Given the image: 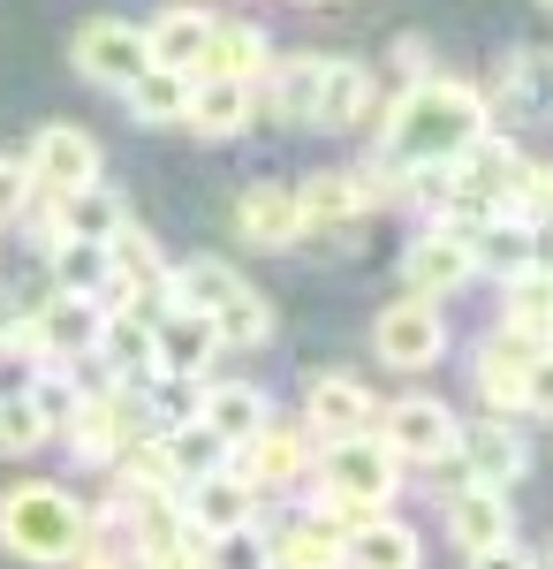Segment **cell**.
<instances>
[{"mask_svg": "<svg viewBox=\"0 0 553 569\" xmlns=\"http://www.w3.org/2000/svg\"><path fill=\"white\" fill-rule=\"evenodd\" d=\"M182 130L205 137V144H235L243 130H258V99H251V84H220V77H198V84H190V114H182Z\"/></svg>", "mask_w": 553, "mask_h": 569, "instance_id": "obj_26", "label": "cell"}, {"mask_svg": "<svg viewBox=\"0 0 553 569\" xmlns=\"http://www.w3.org/2000/svg\"><path fill=\"white\" fill-rule=\"evenodd\" d=\"M539 8H546V16H553V0H539Z\"/></svg>", "mask_w": 553, "mask_h": 569, "instance_id": "obj_47", "label": "cell"}, {"mask_svg": "<svg viewBox=\"0 0 553 569\" xmlns=\"http://www.w3.org/2000/svg\"><path fill=\"white\" fill-rule=\"evenodd\" d=\"M168 463H174V479L190 486V479H205V471H220V463H228V448H220L213 433H205V426H198V418H190V426H168Z\"/></svg>", "mask_w": 553, "mask_h": 569, "instance_id": "obj_38", "label": "cell"}, {"mask_svg": "<svg viewBox=\"0 0 553 569\" xmlns=\"http://www.w3.org/2000/svg\"><path fill=\"white\" fill-rule=\"evenodd\" d=\"M205 39H213V8H190V0H174V8H160V16L144 23V53H152V69H182V77H198Z\"/></svg>", "mask_w": 553, "mask_h": 569, "instance_id": "obj_27", "label": "cell"}, {"mask_svg": "<svg viewBox=\"0 0 553 569\" xmlns=\"http://www.w3.org/2000/svg\"><path fill=\"white\" fill-rule=\"evenodd\" d=\"M69 61H77L84 84L129 91L144 69H152V53H144V23H129V16H91V23H77V39H69Z\"/></svg>", "mask_w": 553, "mask_h": 569, "instance_id": "obj_11", "label": "cell"}, {"mask_svg": "<svg viewBox=\"0 0 553 569\" xmlns=\"http://www.w3.org/2000/svg\"><path fill=\"white\" fill-rule=\"evenodd\" d=\"M448 305H425V297H394V305L372 311V350H380L386 372L418 380V372H440L448 357Z\"/></svg>", "mask_w": 553, "mask_h": 569, "instance_id": "obj_7", "label": "cell"}, {"mask_svg": "<svg viewBox=\"0 0 553 569\" xmlns=\"http://www.w3.org/2000/svg\"><path fill=\"white\" fill-rule=\"evenodd\" d=\"M402 463L380 448V433H349V440H326L319 456H311V486H303V509L311 517H326V525L356 531L386 517L394 501H402Z\"/></svg>", "mask_w": 553, "mask_h": 569, "instance_id": "obj_2", "label": "cell"}, {"mask_svg": "<svg viewBox=\"0 0 553 569\" xmlns=\"http://www.w3.org/2000/svg\"><path fill=\"white\" fill-rule=\"evenodd\" d=\"M455 456H463V471H470L477 486H515V479H531V440H523V426H515L509 410H477V418H463Z\"/></svg>", "mask_w": 553, "mask_h": 569, "instance_id": "obj_15", "label": "cell"}, {"mask_svg": "<svg viewBox=\"0 0 553 569\" xmlns=\"http://www.w3.org/2000/svg\"><path fill=\"white\" fill-rule=\"evenodd\" d=\"M243 289H251V281H243V266H235V259H213V251H198V259L174 266V305L205 311V319H213L220 305H235Z\"/></svg>", "mask_w": 553, "mask_h": 569, "instance_id": "obj_33", "label": "cell"}, {"mask_svg": "<svg viewBox=\"0 0 553 569\" xmlns=\"http://www.w3.org/2000/svg\"><path fill=\"white\" fill-rule=\"evenodd\" d=\"M205 569H273V562H265V531L243 525V531H220V539H205Z\"/></svg>", "mask_w": 553, "mask_h": 569, "instance_id": "obj_39", "label": "cell"}, {"mask_svg": "<svg viewBox=\"0 0 553 569\" xmlns=\"http://www.w3.org/2000/svg\"><path fill=\"white\" fill-rule=\"evenodd\" d=\"M440 531L463 547V555H485V547H501V539H515V493L509 486H477L470 479L463 493H448L440 501Z\"/></svg>", "mask_w": 553, "mask_h": 569, "instance_id": "obj_18", "label": "cell"}, {"mask_svg": "<svg viewBox=\"0 0 553 569\" xmlns=\"http://www.w3.org/2000/svg\"><path fill=\"white\" fill-rule=\"evenodd\" d=\"M235 243L258 259L303 251V213H296V182H243L235 190Z\"/></svg>", "mask_w": 553, "mask_h": 569, "instance_id": "obj_16", "label": "cell"}, {"mask_svg": "<svg viewBox=\"0 0 553 569\" xmlns=\"http://www.w3.org/2000/svg\"><path fill=\"white\" fill-rule=\"evenodd\" d=\"M23 395H31V410H39L46 426L61 433L69 410H77V395H84V380H77V365H31L23 372Z\"/></svg>", "mask_w": 553, "mask_h": 569, "instance_id": "obj_37", "label": "cell"}, {"mask_svg": "<svg viewBox=\"0 0 553 569\" xmlns=\"http://www.w3.org/2000/svg\"><path fill=\"white\" fill-rule=\"evenodd\" d=\"M319 61L326 53H273V69L251 84L258 122L265 130H311V99H319Z\"/></svg>", "mask_w": 553, "mask_h": 569, "instance_id": "obj_20", "label": "cell"}, {"mask_svg": "<svg viewBox=\"0 0 553 569\" xmlns=\"http://www.w3.org/2000/svg\"><path fill=\"white\" fill-rule=\"evenodd\" d=\"M546 350H553V327H546Z\"/></svg>", "mask_w": 553, "mask_h": 569, "instance_id": "obj_48", "label": "cell"}, {"mask_svg": "<svg viewBox=\"0 0 553 569\" xmlns=\"http://www.w3.org/2000/svg\"><path fill=\"white\" fill-rule=\"evenodd\" d=\"M349 569H425V531L386 509V517L349 531Z\"/></svg>", "mask_w": 553, "mask_h": 569, "instance_id": "obj_30", "label": "cell"}, {"mask_svg": "<svg viewBox=\"0 0 553 569\" xmlns=\"http://www.w3.org/2000/svg\"><path fill=\"white\" fill-rule=\"evenodd\" d=\"M372 433H380V448L402 463V471H432L440 456H455V433H463V410L448 402V395H394V402H380V418H372Z\"/></svg>", "mask_w": 553, "mask_h": 569, "instance_id": "obj_5", "label": "cell"}, {"mask_svg": "<svg viewBox=\"0 0 553 569\" xmlns=\"http://www.w3.org/2000/svg\"><path fill=\"white\" fill-rule=\"evenodd\" d=\"M372 418H380V395L364 388L356 372H311L303 380V433H311V448H326V440H349V433H372Z\"/></svg>", "mask_w": 553, "mask_h": 569, "instance_id": "obj_13", "label": "cell"}, {"mask_svg": "<svg viewBox=\"0 0 553 569\" xmlns=\"http://www.w3.org/2000/svg\"><path fill=\"white\" fill-rule=\"evenodd\" d=\"M265 418H273V402H265L258 380H205V388H198V426H205L228 456H235Z\"/></svg>", "mask_w": 553, "mask_h": 569, "instance_id": "obj_25", "label": "cell"}, {"mask_svg": "<svg viewBox=\"0 0 553 569\" xmlns=\"http://www.w3.org/2000/svg\"><path fill=\"white\" fill-rule=\"evenodd\" d=\"M273 327H281V319H273V305H265L258 289H243L235 305H220V311H213L220 357H251V350H265V342H273Z\"/></svg>", "mask_w": 553, "mask_h": 569, "instance_id": "obj_35", "label": "cell"}, {"mask_svg": "<svg viewBox=\"0 0 553 569\" xmlns=\"http://www.w3.org/2000/svg\"><path fill=\"white\" fill-rule=\"evenodd\" d=\"M122 228H129V198L114 190V182H84V190L61 198V236L107 243V236H122Z\"/></svg>", "mask_w": 553, "mask_h": 569, "instance_id": "obj_34", "label": "cell"}, {"mask_svg": "<svg viewBox=\"0 0 553 569\" xmlns=\"http://www.w3.org/2000/svg\"><path fill=\"white\" fill-rule=\"evenodd\" d=\"M311 456H319V448H311V433H303V426L265 418V426H258V433L228 456V471L251 486L258 501H281V493H303V486H311Z\"/></svg>", "mask_w": 553, "mask_h": 569, "instance_id": "obj_9", "label": "cell"}, {"mask_svg": "<svg viewBox=\"0 0 553 569\" xmlns=\"http://www.w3.org/2000/svg\"><path fill=\"white\" fill-rule=\"evenodd\" d=\"M46 289L77 297V305H114V266H107V243H84V236H61L46 251Z\"/></svg>", "mask_w": 553, "mask_h": 569, "instance_id": "obj_28", "label": "cell"}, {"mask_svg": "<svg viewBox=\"0 0 553 569\" xmlns=\"http://www.w3.org/2000/svg\"><path fill=\"white\" fill-rule=\"evenodd\" d=\"M61 440H69V456H77L84 471H107L129 440H144L137 388H114V380H107V388H84L77 410H69V426H61Z\"/></svg>", "mask_w": 553, "mask_h": 569, "instance_id": "obj_8", "label": "cell"}, {"mask_svg": "<svg viewBox=\"0 0 553 569\" xmlns=\"http://www.w3.org/2000/svg\"><path fill=\"white\" fill-rule=\"evenodd\" d=\"M386 114V91L364 61L349 53H326L319 61V99H311V130L319 137H356V130H380Z\"/></svg>", "mask_w": 553, "mask_h": 569, "instance_id": "obj_10", "label": "cell"}, {"mask_svg": "<svg viewBox=\"0 0 553 569\" xmlns=\"http://www.w3.org/2000/svg\"><path fill=\"white\" fill-rule=\"evenodd\" d=\"M265 531V562L273 569H349V531L326 525V517H281V525H258Z\"/></svg>", "mask_w": 553, "mask_h": 569, "instance_id": "obj_23", "label": "cell"}, {"mask_svg": "<svg viewBox=\"0 0 553 569\" xmlns=\"http://www.w3.org/2000/svg\"><path fill=\"white\" fill-rule=\"evenodd\" d=\"M190 84H198V77H182V69H144V77L122 91L129 122H137V130H182V114H190Z\"/></svg>", "mask_w": 553, "mask_h": 569, "instance_id": "obj_32", "label": "cell"}, {"mask_svg": "<svg viewBox=\"0 0 553 569\" xmlns=\"http://www.w3.org/2000/svg\"><path fill=\"white\" fill-rule=\"evenodd\" d=\"M91 372H107L114 388H137L152 372V319L129 305H99V327H91V350H84Z\"/></svg>", "mask_w": 553, "mask_h": 569, "instance_id": "obj_17", "label": "cell"}, {"mask_svg": "<svg viewBox=\"0 0 553 569\" xmlns=\"http://www.w3.org/2000/svg\"><path fill=\"white\" fill-rule=\"evenodd\" d=\"M477 91L493 122H553V46H509Z\"/></svg>", "mask_w": 553, "mask_h": 569, "instance_id": "obj_12", "label": "cell"}, {"mask_svg": "<svg viewBox=\"0 0 553 569\" xmlns=\"http://www.w3.org/2000/svg\"><path fill=\"white\" fill-rule=\"evenodd\" d=\"M31 198H39V182H31V168H23L16 152H0V228H16Z\"/></svg>", "mask_w": 553, "mask_h": 569, "instance_id": "obj_40", "label": "cell"}, {"mask_svg": "<svg viewBox=\"0 0 553 569\" xmlns=\"http://www.w3.org/2000/svg\"><path fill=\"white\" fill-rule=\"evenodd\" d=\"M463 569H539V555H531L523 539H501V547H485V555H463Z\"/></svg>", "mask_w": 553, "mask_h": 569, "instance_id": "obj_43", "label": "cell"}, {"mask_svg": "<svg viewBox=\"0 0 553 569\" xmlns=\"http://www.w3.org/2000/svg\"><path fill=\"white\" fill-rule=\"evenodd\" d=\"M539 569H553V539H546V555H539Z\"/></svg>", "mask_w": 553, "mask_h": 569, "instance_id": "obj_45", "label": "cell"}, {"mask_svg": "<svg viewBox=\"0 0 553 569\" xmlns=\"http://www.w3.org/2000/svg\"><path fill=\"white\" fill-rule=\"evenodd\" d=\"M265 69H273V31H265V23H243V16H213V39L198 53V77L258 84Z\"/></svg>", "mask_w": 553, "mask_h": 569, "instance_id": "obj_24", "label": "cell"}, {"mask_svg": "<svg viewBox=\"0 0 553 569\" xmlns=\"http://www.w3.org/2000/svg\"><path fill=\"white\" fill-rule=\"evenodd\" d=\"M137 569H152V562H137Z\"/></svg>", "mask_w": 553, "mask_h": 569, "instance_id": "obj_49", "label": "cell"}, {"mask_svg": "<svg viewBox=\"0 0 553 569\" xmlns=\"http://www.w3.org/2000/svg\"><path fill=\"white\" fill-rule=\"evenodd\" d=\"M531 357H539V342H523V335H509V327H485L477 350H470V395H477L485 410H509V418H515Z\"/></svg>", "mask_w": 553, "mask_h": 569, "instance_id": "obj_19", "label": "cell"}, {"mask_svg": "<svg viewBox=\"0 0 553 569\" xmlns=\"http://www.w3.org/2000/svg\"><path fill=\"white\" fill-rule=\"evenodd\" d=\"M91 539V501H77L53 479L0 486V555L23 569H69Z\"/></svg>", "mask_w": 553, "mask_h": 569, "instance_id": "obj_3", "label": "cell"}, {"mask_svg": "<svg viewBox=\"0 0 553 569\" xmlns=\"http://www.w3.org/2000/svg\"><path fill=\"white\" fill-rule=\"evenodd\" d=\"M53 426H46L39 410H31V395L23 388H0V463H23V456H39Z\"/></svg>", "mask_w": 553, "mask_h": 569, "instance_id": "obj_36", "label": "cell"}, {"mask_svg": "<svg viewBox=\"0 0 553 569\" xmlns=\"http://www.w3.org/2000/svg\"><path fill=\"white\" fill-rule=\"evenodd\" d=\"M213 365H220V335H213V319H205V311L174 305V311L152 319V372H174V380H213Z\"/></svg>", "mask_w": 553, "mask_h": 569, "instance_id": "obj_21", "label": "cell"}, {"mask_svg": "<svg viewBox=\"0 0 553 569\" xmlns=\"http://www.w3.org/2000/svg\"><path fill=\"white\" fill-rule=\"evenodd\" d=\"M485 130H493V107H485V91L470 84V77H448V69H432L425 84L386 91L380 152H386V160H402V168H440V160L470 152V144H477Z\"/></svg>", "mask_w": 553, "mask_h": 569, "instance_id": "obj_1", "label": "cell"}, {"mask_svg": "<svg viewBox=\"0 0 553 569\" xmlns=\"http://www.w3.org/2000/svg\"><path fill=\"white\" fill-rule=\"evenodd\" d=\"M470 251H477V273L509 281V273L546 259V236H539V220H523V213H493L477 236H470Z\"/></svg>", "mask_w": 553, "mask_h": 569, "instance_id": "obj_29", "label": "cell"}, {"mask_svg": "<svg viewBox=\"0 0 553 569\" xmlns=\"http://www.w3.org/2000/svg\"><path fill=\"white\" fill-rule=\"evenodd\" d=\"M296 213H303V251L341 259V251L364 243V228H372V198H364L356 168H319V176L296 182Z\"/></svg>", "mask_w": 553, "mask_h": 569, "instance_id": "obj_4", "label": "cell"}, {"mask_svg": "<svg viewBox=\"0 0 553 569\" xmlns=\"http://www.w3.org/2000/svg\"><path fill=\"white\" fill-rule=\"evenodd\" d=\"M539 236H546V243H553V213H546V220H539Z\"/></svg>", "mask_w": 553, "mask_h": 569, "instance_id": "obj_44", "label": "cell"}, {"mask_svg": "<svg viewBox=\"0 0 553 569\" xmlns=\"http://www.w3.org/2000/svg\"><path fill=\"white\" fill-rule=\"evenodd\" d=\"M493 327H509V335H523V342H539L546 350V327H553V259L523 266V273H509L501 281V319Z\"/></svg>", "mask_w": 553, "mask_h": 569, "instance_id": "obj_31", "label": "cell"}, {"mask_svg": "<svg viewBox=\"0 0 553 569\" xmlns=\"http://www.w3.org/2000/svg\"><path fill=\"white\" fill-rule=\"evenodd\" d=\"M296 8H334V0H296Z\"/></svg>", "mask_w": 553, "mask_h": 569, "instance_id": "obj_46", "label": "cell"}, {"mask_svg": "<svg viewBox=\"0 0 553 569\" xmlns=\"http://www.w3.org/2000/svg\"><path fill=\"white\" fill-rule=\"evenodd\" d=\"M23 168L39 182L46 198H69V190H84V182H107V152H99V137L77 130V122H46L31 144H23Z\"/></svg>", "mask_w": 553, "mask_h": 569, "instance_id": "obj_14", "label": "cell"}, {"mask_svg": "<svg viewBox=\"0 0 553 569\" xmlns=\"http://www.w3.org/2000/svg\"><path fill=\"white\" fill-rule=\"evenodd\" d=\"M394 273H402V297H425V305H455L463 289L485 281V273H477V251H470V236H463V228H440V220H425V228L402 243Z\"/></svg>", "mask_w": 553, "mask_h": 569, "instance_id": "obj_6", "label": "cell"}, {"mask_svg": "<svg viewBox=\"0 0 553 569\" xmlns=\"http://www.w3.org/2000/svg\"><path fill=\"white\" fill-rule=\"evenodd\" d=\"M432 69H440V61L425 53V39H418V31H410V39H394V77H402V84H425ZM402 84H394V91H402Z\"/></svg>", "mask_w": 553, "mask_h": 569, "instance_id": "obj_42", "label": "cell"}, {"mask_svg": "<svg viewBox=\"0 0 553 569\" xmlns=\"http://www.w3.org/2000/svg\"><path fill=\"white\" fill-rule=\"evenodd\" d=\"M523 418H539V426H553V350L531 357V372H523V402H515Z\"/></svg>", "mask_w": 553, "mask_h": 569, "instance_id": "obj_41", "label": "cell"}, {"mask_svg": "<svg viewBox=\"0 0 553 569\" xmlns=\"http://www.w3.org/2000/svg\"><path fill=\"white\" fill-rule=\"evenodd\" d=\"M258 509H265V501H258V493H251L243 479H235L228 463H220V471H205V479H190V486H182V525L198 531V539H220V531L258 525Z\"/></svg>", "mask_w": 553, "mask_h": 569, "instance_id": "obj_22", "label": "cell"}]
</instances>
